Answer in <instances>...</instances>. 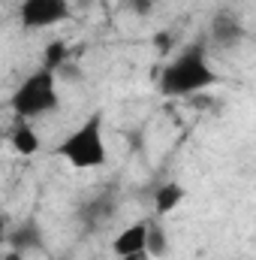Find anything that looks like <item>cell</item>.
I'll return each instance as SVG.
<instances>
[{
  "instance_id": "ba28073f",
  "label": "cell",
  "mask_w": 256,
  "mask_h": 260,
  "mask_svg": "<svg viewBox=\"0 0 256 260\" xmlns=\"http://www.w3.org/2000/svg\"><path fill=\"white\" fill-rule=\"evenodd\" d=\"M184 185L181 182H166V185H160V191L154 194V209H157V215L163 218V215H169V212H175L181 203H184Z\"/></svg>"
},
{
  "instance_id": "8992f818",
  "label": "cell",
  "mask_w": 256,
  "mask_h": 260,
  "mask_svg": "<svg viewBox=\"0 0 256 260\" xmlns=\"http://www.w3.org/2000/svg\"><path fill=\"white\" fill-rule=\"evenodd\" d=\"M148 224L151 221H136V224L124 227L115 236V242H112L115 257L121 260V257H127V254H136V251H148Z\"/></svg>"
},
{
  "instance_id": "7a4b0ae2",
  "label": "cell",
  "mask_w": 256,
  "mask_h": 260,
  "mask_svg": "<svg viewBox=\"0 0 256 260\" xmlns=\"http://www.w3.org/2000/svg\"><path fill=\"white\" fill-rule=\"evenodd\" d=\"M58 154L64 157L66 164H72L75 170L103 167V164L109 160V145H106V133H103V115H100V112L88 115V118L61 142Z\"/></svg>"
},
{
  "instance_id": "8fae6325",
  "label": "cell",
  "mask_w": 256,
  "mask_h": 260,
  "mask_svg": "<svg viewBox=\"0 0 256 260\" xmlns=\"http://www.w3.org/2000/svg\"><path fill=\"white\" fill-rule=\"evenodd\" d=\"M42 58H46V61H42L46 70H55V73H58V67L66 61V43H64V40L49 43V46H46V52H42Z\"/></svg>"
},
{
  "instance_id": "9c48e42d",
  "label": "cell",
  "mask_w": 256,
  "mask_h": 260,
  "mask_svg": "<svg viewBox=\"0 0 256 260\" xmlns=\"http://www.w3.org/2000/svg\"><path fill=\"white\" fill-rule=\"evenodd\" d=\"M9 145H12L18 154L30 157V154H36V151H39V136H36V130L24 121V124H18V127L9 133Z\"/></svg>"
},
{
  "instance_id": "30bf717a",
  "label": "cell",
  "mask_w": 256,
  "mask_h": 260,
  "mask_svg": "<svg viewBox=\"0 0 256 260\" xmlns=\"http://www.w3.org/2000/svg\"><path fill=\"white\" fill-rule=\"evenodd\" d=\"M166 251H169L166 230H163L157 221H151V224H148V254H151V257H163Z\"/></svg>"
},
{
  "instance_id": "5bb4252c",
  "label": "cell",
  "mask_w": 256,
  "mask_h": 260,
  "mask_svg": "<svg viewBox=\"0 0 256 260\" xmlns=\"http://www.w3.org/2000/svg\"><path fill=\"white\" fill-rule=\"evenodd\" d=\"M3 260H24V254H21V251H15V248H9V251H6V257Z\"/></svg>"
},
{
  "instance_id": "3957f363",
  "label": "cell",
  "mask_w": 256,
  "mask_h": 260,
  "mask_svg": "<svg viewBox=\"0 0 256 260\" xmlns=\"http://www.w3.org/2000/svg\"><path fill=\"white\" fill-rule=\"evenodd\" d=\"M9 106H12V112H15L18 118H24V121L55 112V109L61 106V94H58V73H55V70H46V67L33 70V73H30V76L15 88V94H12Z\"/></svg>"
},
{
  "instance_id": "4fadbf2b",
  "label": "cell",
  "mask_w": 256,
  "mask_h": 260,
  "mask_svg": "<svg viewBox=\"0 0 256 260\" xmlns=\"http://www.w3.org/2000/svg\"><path fill=\"white\" fill-rule=\"evenodd\" d=\"M121 260H154L148 251H136V254H127V257H121Z\"/></svg>"
},
{
  "instance_id": "5b68a950",
  "label": "cell",
  "mask_w": 256,
  "mask_h": 260,
  "mask_svg": "<svg viewBox=\"0 0 256 260\" xmlns=\"http://www.w3.org/2000/svg\"><path fill=\"white\" fill-rule=\"evenodd\" d=\"M208 37L217 49H232L238 43H244L247 30H244V21L232 12V9H220L214 18H211V27H208Z\"/></svg>"
},
{
  "instance_id": "6da1fadb",
  "label": "cell",
  "mask_w": 256,
  "mask_h": 260,
  "mask_svg": "<svg viewBox=\"0 0 256 260\" xmlns=\"http://www.w3.org/2000/svg\"><path fill=\"white\" fill-rule=\"evenodd\" d=\"M157 82H160V94L163 97H190V94H199V91L217 85L220 76L214 73V67L208 61L205 40L187 43L169 64L163 67Z\"/></svg>"
},
{
  "instance_id": "277c9868",
  "label": "cell",
  "mask_w": 256,
  "mask_h": 260,
  "mask_svg": "<svg viewBox=\"0 0 256 260\" xmlns=\"http://www.w3.org/2000/svg\"><path fill=\"white\" fill-rule=\"evenodd\" d=\"M69 18V0H21L18 21L27 30H49Z\"/></svg>"
},
{
  "instance_id": "7c38bea8",
  "label": "cell",
  "mask_w": 256,
  "mask_h": 260,
  "mask_svg": "<svg viewBox=\"0 0 256 260\" xmlns=\"http://www.w3.org/2000/svg\"><path fill=\"white\" fill-rule=\"evenodd\" d=\"M154 3H157V0H127V6L136 15H151V12H154Z\"/></svg>"
},
{
  "instance_id": "52a82bcc",
  "label": "cell",
  "mask_w": 256,
  "mask_h": 260,
  "mask_svg": "<svg viewBox=\"0 0 256 260\" xmlns=\"http://www.w3.org/2000/svg\"><path fill=\"white\" fill-rule=\"evenodd\" d=\"M6 242H9V248H15V251H21V254L39 251V248H42V230H39L36 221H24V224H18V227L9 233Z\"/></svg>"
}]
</instances>
